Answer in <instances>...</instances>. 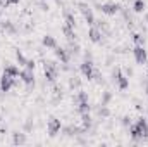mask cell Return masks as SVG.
Returning a JSON list of instances; mask_svg holds the SVG:
<instances>
[{"label":"cell","instance_id":"cell-1","mask_svg":"<svg viewBox=\"0 0 148 147\" xmlns=\"http://www.w3.org/2000/svg\"><path fill=\"white\" fill-rule=\"evenodd\" d=\"M129 133H131V137H133L134 140H143V139H147L148 137V123H147V119H145L143 116L138 118L136 125H129Z\"/></svg>","mask_w":148,"mask_h":147},{"label":"cell","instance_id":"cell-24","mask_svg":"<svg viewBox=\"0 0 148 147\" xmlns=\"http://www.w3.org/2000/svg\"><path fill=\"white\" fill-rule=\"evenodd\" d=\"M133 40H134L136 45H143V43H145V37H143L141 33H134V35H133Z\"/></svg>","mask_w":148,"mask_h":147},{"label":"cell","instance_id":"cell-34","mask_svg":"<svg viewBox=\"0 0 148 147\" xmlns=\"http://www.w3.org/2000/svg\"><path fill=\"white\" fill-rule=\"evenodd\" d=\"M145 90H147V95H148V81L145 83Z\"/></svg>","mask_w":148,"mask_h":147},{"label":"cell","instance_id":"cell-11","mask_svg":"<svg viewBox=\"0 0 148 147\" xmlns=\"http://www.w3.org/2000/svg\"><path fill=\"white\" fill-rule=\"evenodd\" d=\"M41 43H43V47H47V49H55V47H57L55 38L50 37V35H45V37L41 38Z\"/></svg>","mask_w":148,"mask_h":147},{"label":"cell","instance_id":"cell-8","mask_svg":"<svg viewBox=\"0 0 148 147\" xmlns=\"http://www.w3.org/2000/svg\"><path fill=\"white\" fill-rule=\"evenodd\" d=\"M93 62H91V59H86L83 64H81V73L84 78H88V80H91V74H93Z\"/></svg>","mask_w":148,"mask_h":147},{"label":"cell","instance_id":"cell-38","mask_svg":"<svg viewBox=\"0 0 148 147\" xmlns=\"http://www.w3.org/2000/svg\"><path fill=\"white\" fill-rule=\"evenodd\" d=\"M0 14H2V10H0Z\"/></svg>","mask_w":148,"mask_h":147},{"label":"cell","instance_id":"cell-20","mask_svg":"<svg viewBox=\"0 0 148 147\" xmlns=\"http://www.w3.org/2000/svg\"><path fill=\"white\" fill-rule=\"evenodd\" d=\"M66 24H67V26H71V28L76 26V17H74L71 12H66Z\"/></svg>","mask_w":148,"mask_h":147},{"label":"cell","instance_id":"cell-9","mask_svg":"<svg viewBox=\"0 0 148 147\" xmlns=\"http://www.w3.org/2000/svg\"><path fill=\"white\" fill-rule=\"evenodd\" d=\"M19 76H21V80L26 83V85H35V74H33V69H24V71H21L19 73Z\"/></svg>","mask_w":148,"mask_h":147},{"label":"cell","instance_id":"cell-7","mask_svg":"<svg viewBox=\"0 0 148 147\" xmlns=\"http://www.w3.org/2000/svg\"><path fill=\"white\" fill-rule=\"evenodd\" d=\"M102 37H103V33L100 31V28H97L95 24L90 28V31H88V38L93 42V43H100L102 42Z\"/></svg>","mask_w":148,"mask_h":147},{"label":"cell","instance_id":"cell-37","mask_svg":"<svg viewBox=\"0 0 148 147\" xmlns=\"http://www.w3.org/2000/svg\"><path fill=\"white\" fill-rule=\"evenodd\" d=\"M147 76H148V71H147Z\"/></svg>","mask_w":148,"mask_h":147},{"label":"cell","instance_id":"cell-35","mask_svg":"<svg viewBox=\"0 0 148 147\" xmlns=\"http://www.w3.org/2000/svg\"><path fill=\"white\" fill-rule=\"evenodd\" d=\"M0 121H2V112H0Z\"/></svg>","mask_w":148,"mask_h":147},{"label":"cell","instance_id":"cell-13","mask_svg":"<svg viewBox=\"0 0 148 147\" xmlns=\"http://www.w3.org/2000/svg\"><path fill=\"white\" fill-rule=\"evenodd\" d=\"M12 142H14L16 146H23V144H26V135H24V133L16 132V133L12 135Z\"/></svg>","mask_w":148,"mask_h":147},{"label":"cell","instance_id":"cell-5","mask_svg":"<svg viewBox=\"0 0 148 147\" xmlns=\"http://www.w3.org/2000/svg\"><path fill=\"white\" fill-rule=\"evenodd\" d=\"M60 128H62L60 119H57V118H50V119H48V126H47V130H48V135H50V137H55V135L60 132Z\"/></svg>","mask_w":148,"mask_h":147},{"label":"cell","instance_id":"cell-33","mask_svg":"<svg viewBox=\"0 0 148 147\" xmlns=\"http://www.w3.org/2000/svg\"><path fill=\"white\" fill-rule=\"evenodd\" d=\"M10 3H19V0H9Z\"/></svg>","mask_w":148,"mask_h":147},{"label":"cell","instance_id":"cell-4","mask_svg":"<svg viewBox=\"0 0 148 147\" xmlns=\"http://www.w3.org/2000/svg\"><path fill=\"white\" fill-rule=\"evenodd\" d=\"M119 9H121V5L115 3V2H107V3H102L100 5V10L103 14H107V16H115L119 12Z\"/></svg>","mask_w":148,"mask_h":147},{"label":"cell","instance_id":"cell-2","mask_svg":"<svg viewBox=\"0 0 148 147\" xmlns=\"http://www.w3.org/2000/svg\"><path fill=\"white\" fill-rule=\"evenodd\" d=\"M57 71H59L57 62H53V61L45 62V78H47L48 81H55V78H57Z\"/></svg>","mask_w":148,"mask_h":147},{"label":"cell","instance_id":"cell-10","mask_svg":"<svg viewBox=\"0 0 148 147\" xmlns=\"http://www.w3.org/2000/svg\"><path fill=\"white\" fill-rule=\"evenodd\" d=\"M55 55H57V57H59V59H60V61H62L64 64H67V62H69V59H71V54H69V52H67L66 49L59 47V45L55 47Z\"/></svg>","mask_w":148,"mask_h":147},{"label":"cell","instance_id":"cell-31","mask_svg":"<svg viewBox=\"0 0 148 147\" xmlns=\"http://www.w3.org/2000/svg\"><path fill=\"white\" fill-rule=\"evenodd\" d=\"M9 3H10L9 0H0V7H7Z\"/></svg>","mask_w":148,"mask_h":147},{"label":"cell","instance_id":"cell-6","mask_svg":"<svg viewBox=\"0 0 148 147\" xmlns=\"http://www.w3.org/2000/svg\"><path fill=\"white\" fill-rule=\"evenodd\" d=\"M133 54H134V59H136L138 64H145V62H147L148 55H147V50L143 49V45H136V47L133 49Z\"/></svg>","mask_w":148,"mask_h":147},{"label":"cell","instance_id":"cell-16","mask_svg":"<svg viewBox=\"0 0 148 147\" xmlns=\"http://www.w3.org/2000/svg\"><path fill=\"white\" fill-rule=\"evenodd\" d=\"M81 121H83V128L88 130L91 126V116H90V112H83L81 114Z\"/></svg>","mask_w":148,"mask_h":147},{"label":"cell","instance_id":"cell-14","mask_svg":"<svg viewBox=\"0 0 148 147\" xmlns=\"http://www.w3.org/2000/svg\"><path fill=\"white\" fill-rule=\"evenodd\" d=\"M62 33L66 35V38H67V40H74V38H76V33H74V28H71V26H67V24H64V26H62Z\"/></svg>","mask_w":148,"mask_h":147},{"label":"cell","instance_id":"cell-3","mask_svg":"<svg viewBox=\"0 0 148 147\" xmlns=\"http://www.w3.org/2000/svg\"><path fill=\"white\" fill-rule=\"evenodd\" d=\"M14 85H17V81H16L14 76H10V74H7V73L2 74V78H0V88H2V92H9Z\"/></svg>","mask_w":148,"mask_h":147},{"label":"cell","instance_id":"cell-19","mask_svg":"<svg viewBox=\"0 0 148 147\" xmlns=\"http://www.w3.org/2000/svg\"><path fill=\"white\" fill-rule=\"evenodd\" d=\"M133 9H134V12H143L145 10V0H134Z\"/></svg>","mask_w":148,"mask_h":147},{"label":"cell","instance_id":"cell-29","mask_svg":"<svg viewBox=\"0 0 148 147\" xmlns=\"http://www.w3.org/2000/svg\"><path fill=\"white\" fill-rule=\"evenodd\" d=\"M26 68L28 69H35V61H28L26 62Z\"/></svg>","mask_w":148,"mask_h":147},{"label":"cell","instance_id":"cell-15","mask_svg":"<svg viewBox=\"0 0 148 147\" xmlns=\"http://www.w3.org/2000/svg\"><path fill=\"white\" fill-rule=\"evenodd\" d=\"M3 73H7V74H10V76H14V78H16V76H19L21 71L17 69V66H14V64H7V66H5V69H3Z\"/></svg>","mask_w":148,"mask_h":147},{"label":"cell","instance_id":"cell-27","mask_svg":"<svg viewBox=\"0 0 148 147\" xmlns=\"http://www.w3.org/2000/svg\"><path fill=\"white\" fill-rule=\"evenodd\" d=\"M121 74H122V73H121V69H119V68H115V69L112 71V78H114V81H115V80H117Z\"/></svg>","mask_w":148,"mask_h":147},{"label":"cell","instance_id":"cell-23","mask_svg":"<svg viewBox=\"0 0 148 147\" xmlns=\"http://www.w3.org/2000/svg\"><path fill=\"white\" fill-rule=\"evenodd\" d=\"M98 116H102V118H109V116H110V109H109L105 104H102V107L98 109Z\"/></svg>","mask_w":148,"mask_h":147},{"label":"cell","instance_id":"cell-32","mask_svg":"<svg viewBox=\"0 0 148 147\" xmlns=\"http://www.w3.org/2000/svg\"><path fill=\"white\" fill-rule=\"evenodd\" d=\"M0 33H3V21H0Z\"/></svg>","mask_w":148,"mask_h":147},{"label":"cell","instance_id":"cell-30","mask_svg":"<svg viewBox=\"0 0 148 147\" xmlns=\"http://www.w3.org/2000/svg\"><path fill=\"white\" fill-rule=\"evenodd\" d=\"M74 78H76V76H74ZM71 80V87H79V80Z\"/></svg>","mask_w":148,"mask_h":147},{"label":"cell","instance_id":"cell-25","mask_svg":"<svg viewBox=\"0 0 148 147\" xmlns=\"http://www.w3.org/2000/svg\"><path fill=\"white\" fill-rule=\"evenodd\" d=\"M74 101H76V104H77V102H84V101H88V94H86V92H79Z\"/></svg>","mask_w":148,"mask_h":147},{"label":"cell","instance_id":"cell-26","mask_svg":"<svg viewBox=\"0 0 148 147\" xmlns=\"http://www.w3.org/2000/svg\"><path fill=\"white\" fill-rule=\"evenodd\" d=\"M110 99H112L110 92H103V95H102V104H105V106H107V104L110 102Z\"/></svg>","mask_w":148,"mask_h":147},{"label":"cell","instance_id":"cell-12","mask_svg":"<svg viewBox=\"0 0 148 147\" xmlns=\"http://www.w3.org/2000/svg\"><path fill=\"white\" fill-rule=\"evenodd\" d=\"M115 83H117V87H119L121 90H126V88L129 87V80H127V76H124V74H121V76L115 80Z\"/></svg>","mask_w":148,"mask_h":147},{"label":"cell","instance_id":"cell-36","mask_svg":"<svg viewBox=\"0 0 148 147\" xmlns=\"http://www.w3.org/2000/svg\"><path fill=\"white\" fill-rule=\"evenodd\" d=\"M147 23H148V16H147Z\"/></svg>","mask_w":148,"mask_h":147},{"label":"cell","instance_id":"cell-21","mask_svg":"<svg viewBox=\"0 0 148 147\" xmlns=\"http://www.w3.org/2000/svg\"><path fill=\"white\" fill-rule=\"evenodd\" d=\"M77 111L83 114V112H90V104H88V101H84V102H77Z\"/></svg>","mask_w":148,"mask_h":147},{"label":"cell","instance_id":"cell-22","mask_svg":"<svg viewBox=\"0 0 148 147\" xmlns=\"http://www.w3.org/2000/svg\"><path fill=\"white\" fill-rule=\"evenodd\" d=\"M16 59H17V62H19L21 66H26V62H28V59L24 57V54H23L21 50H17V52H16Z\"/></svg>","mask_w":148,"mask_h":147},{"label":"cell","instance_id":"cell-17","mask_svg":"<svg viewBox=\"0 0 148 147\" xmlns=\"http://www.w3.org/2000/svg\"><path fill=\"white\" fill-rule=\"evenodd\" d=\"M83 16H84V19H86V23H88L90 26H93V24H95V16H93V12H91V9H88L86 12H83Z\"/></svg>","mask_w":148,"mask_h":147},{"label":"cell","instance_id":"cell-18","mask_svg":"<svg viewBox=\"0 0 148 147\" xmlns=\"http://www.w3.org/2000/svg\"><path fill=\"white\" fill-rule=\"evenodd\" d=\"M3 31H9V33H16L17 28L14 26L12 21H3Z\"/></svg>","mask_w":148,"mask_h":147},{"label":"cell","instance_id":"cell-28","mask_svg":"<svg viewBox=\"0 0 148 147\" xmlns=\"http://www.w3.org/2000/svg\"><path fill=\"white\" fill-rule=\"evenodd\" d=\"M122 125H124V126H129V125H131V118H129V116H124V118H122Z\"/></svg>","mask_w":148,"mask_h":147}]
</instances>
